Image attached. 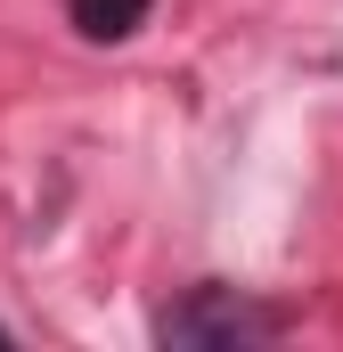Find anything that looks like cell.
<instances>
[{
  "instance_id": "cell-1",
  "label": "cell",
  "mask_w": 343,
  "mask_h": 352,
  "mask_svg": "<svg viewBox=\"0 0 343 352\" xmlns=\"http://www.w3.org/2000/svg\"><path fill=\"white\" fill-rule=\"evenodd\" d=\"M156 336L164 344H261L278 336V311H254L237 287H196L188 303H172L156 320Z\"/></svg>"
},
{
  "instance_id": "cell-2",
  "label": "cell",
  "mask_w": 343,
  "mask_h": 352,
  "mask_svg": "<svg viewBox=\"0 0 343 352\" xmlns=\"http://www.w3.org/2000/svg\"><path fill=\"white\" fill-rule=\"evenodd\" d=\"M66 8H74V33L82 41H131L156 0H66Z\"/></svg>"
}]
</instances>
